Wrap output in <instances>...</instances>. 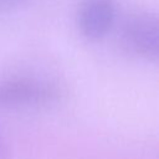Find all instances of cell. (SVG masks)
<instances>
[{
    "label": "cell",
    "instance_id": "5",
    "mask_svg": "<svg viewBox=\"0 0 159 159\" xmlns=\"http://www.w3.org/2000/svg\"><path fill=\"white\" fill-rule=\"evenodd\" d=\"M0 159H6V147L0 135Z\"/></svg>",
    "mask_w": 159,
    "mask_h": 159
},
{
    "label": "cell",
    "instance_id": "4",
    "mask_svg": "<svg viewBox=\"0 0 159 159\" xmlns=\"http://www.w3.org/2000/svg\"><path fill=\"white\" fill-rule=\"evenodd\" d=\"M26 0H0V14H5L17 7Z\"/></svg>",
    "mask_w": 159,
    "mask_h": 159
},
{
    "label": "cell",
    "instance_id": "3",
    "mask_svg": "<svg viewBox=\"0 0 159 159\" xmlns=\"http://www.w3.org/2000/svg\"><path fill=\"white\" fill-rule=\"evenodd\" d=\"M116 12V0H81L76 14L77 27L87 40H102L111 31Z\"/></svg>",
    "mask_w": 159,
    "mask_h": 159
},
{
    "label": "cell",
    "instance_id": "1",
    "mask_svg": "<svg viewBox=\"0 0 159 159\" xmlns=\"http://www.w3.org/2000/svg\"><path fill=\"white\" fill-rule=\"evenodd\" d=\"M60 97V87L48 80L34 76H14L0 82L1 108L46 106Z\"/></svg>",
    "mask_w": 159,
    "mask_h": 159
},
{
    "label": "cell",
    "instance_id": "2",
    "mask_svg": "<svg viewBox=\"0 0 159 159\" xmlns=\"http://www.w3.org/2000/svg\"><path fill=\"white\" fill-rule=\"evenodd\" d=\"M122 40L128 51L147 61L158 60L159 22L155 14L138 11L129 15L122 29Z\"/></svg>",
    "mask_w": 159,
    "mask_h": 159
}]
</instances>
